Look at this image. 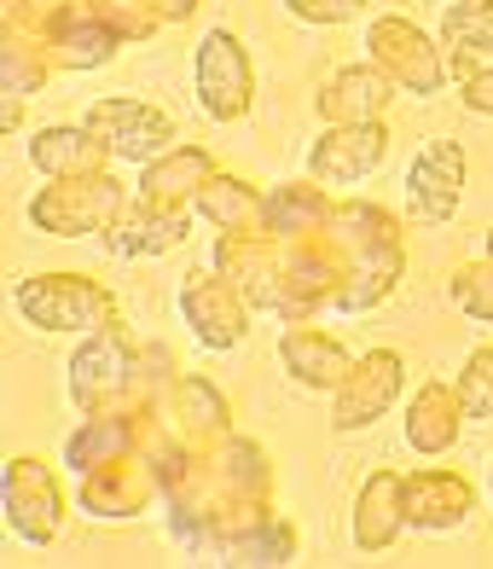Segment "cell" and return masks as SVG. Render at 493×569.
Returning a JSON list of instances; mask_svg holds the SVG:
<instances>
[{"label": "cell", "instance_id": "obj_1", "mask_svg": "<svg viewBox=\"0 0 493 569\" xmlns=\"http://www.w3.org/2000/svg\"><path fill=\"white\" fill-rule=\"evenodd\" d=\"M198 88H203V106L215 117H239L250 106V70H244V53L232 36H210L198 53Z\"/></svg>", "mask_w": 493, "mask_h": 569}, {"label": "cell", "instance_id": "obj_2", "mask_svg": "<svg viewBox=\"0 0 493 569\" xmlns=\"http://www.w3.org/2000/svg\"><path fill=\"white\" fill-rule=\"evenodd\" d=\"M459 174H464V151L453 140L430 146L419 163H412L406 187H412V203H419L424 221H447L453 203H459Z\"/></svg>", "mask_w": 493, "mask_h": 569}, {"label": "cell", "instance_id": "obj_3", "mask_svg": "<svg viewBox=\"0 0 493 569\" xmlns=\"http://www.w3.org/2000/svg\"><path fill=\"white\" fill-rule=\"evenodd\" d=\"M18 308L36 326H93L99 297L76 279H41V284H18Z\"/></svg>", "mask_w": 493, "mask_h": 569}, {"label": "cell", "instance_id": "obj_4", "mask_svg": "<svg viewBox=\"0 0 493 569\" xmlns=\"http://www.w3.org/2000/svg\"><path fill=\"white\" fill-rule=\"evenodd\" d=\"M88 122L111 134L117 158H151V151L169 146V122L158 111H145V106H99Z\"/></svg>", "mask_w": 493, "mask_h": 569}, {"label": "cell", "instance_id": "obj_5", "mask_svg": "<svg viewBox=\"0 0 493 569\" xmlns=\"http://www.w3.org/2000/svg\"><path fill=\"white\" fill-rule=\"evenodd\" d=\"M383 151H389L383 128H354V134H336V146H320L314 151V169L331 174V180H354V174L378 169Z\"/></svg>", "mask_w": 493, "mask_h": 569}, {"label": "cell", "instance_id": "obj_6", "mask_svg": "<svg viewBox=\"0 0 493 569\" xmlns=\"http://www.w3.org/2000/svg\"><path fill=\"white\" fill-rule=\"evenodd\" d=\"M447 41H471L476 53H487L493 47V0H464V7L447 12Z\"/></svg>", "mask_w": 493, "mask_h": 569}, {"label": "cell", "instance_id": "obj_7", "mask_svg": "<svg viewBox=\"0 0 493 569\" xmlns=\"http://www.w3.org/2000/svg\"><path fill=\"white\" fill-rule=\"evenodd\" d=\"M459 396H464V412H476V419H487V412H493V349H482V355L471 360V372H464Z\"/></svg>", "mask_w": 493, "mask_h": 569}, {"label": "cell", "instance_id": "obj_8", "mask_svg": "<svg viewBox=\"0 0 493 569\" xmlns=\"http://www.w3.org/2000/svg\"><path fill=\"white\" fill-rule=\"evenodd\" d=\"M464 106H476V111H493V76H476V82L464 88Z\"/></svg>", "mask_w": 493, "mask_h": 569}, {"label": "cell", "instance_id": "obj_9", "mask_svg": "<svg viewBox=\"0 0 493 569\" xmlns=\"http://www.w3.org/2000/svg\"><path fill=\"white\" fill-rule=\"evenodd\" d=\"M487 250H493V239H487Z\"/></svg>", "mask_w": 493, "mask_h": 569}]
</instances>
